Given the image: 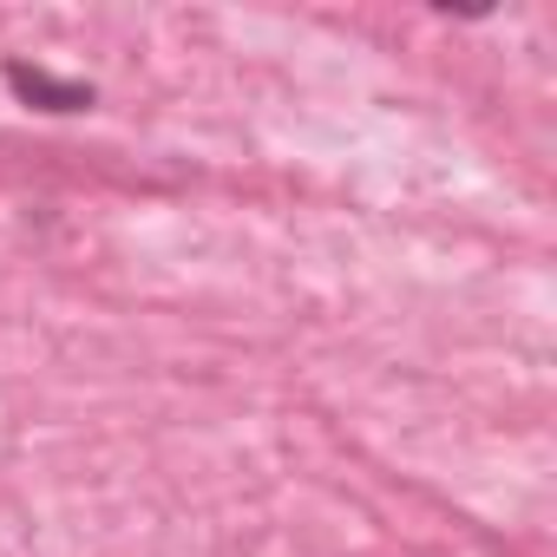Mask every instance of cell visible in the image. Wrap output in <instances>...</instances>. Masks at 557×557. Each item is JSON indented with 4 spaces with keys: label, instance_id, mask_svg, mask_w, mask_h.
I'll return each mask as SVG.
<instances>
[{
    "label": "cell",
    "instance_id": "obj_1",
    "mask_svg": "<svg viewBox=\"0 0 557 557\" xmlns=\"http://www.w3.org/2000/svg\"><path fill=\"white\" fill-rule=\"evenodd\" d=\"M8 86L27 99V106H40V112H86L92 106V86H79V79H53V73H40V66H8Z\"/></svg>",
    "mask_w": 557,
    "mask_h": 557
}]
</instances>
